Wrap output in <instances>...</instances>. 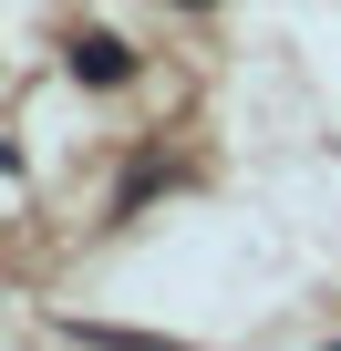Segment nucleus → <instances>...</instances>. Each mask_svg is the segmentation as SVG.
Returning <instances> with one entry per match:
<instances>
[{
    "mask_svg": "<svg viewBox=\"0 0 341 351\" xmlns=\"http://www.w3.org/2000/svg\"><path fill=\"white\" fill-rule=\"evenodd\" d=\"M124 73H134V52H124L114 32H83V42H73V83H124Z\"/></svg>",
    "mask_w": 341,
    "mask_h": 351,
    "instance_id": "f257e3e1",
    "label": "nucleus"
}]
</instances>
